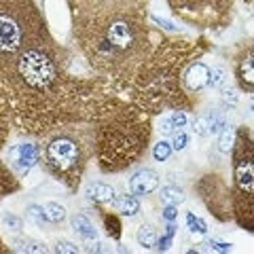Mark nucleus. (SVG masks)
Masks as SVG:
<instances>
[{
	"mask_svg": "<svg viewBox=\"0 0 254 254\" xmlns=\"http://www.w3.org/2000/svg\"><path fill=\"white\" fill-rule=\"evenodd\" d=\"M62 49L49 30L30 43L0 74V100L9 110L13 127L26 133H45L70 119L81 121L100 102L93 83L72 81ZM102 117L98 110H93Z\"/></svg>",
	"mask_w": 254,
	"mask_h": 254,
	"instance_id": "obj_1",
	"label": "nucleus"
},
{
	"mask_svg": "<svg viewBox=\"0 0 254 254\" xmlns=\"http://www.w3.org/2000/svg\"><path fill=\"white\" fill-rule=\"evenodd\" d=\"M74 32L91 66L117 81L129 83L148 60L146 17L138 9L74 15Z\"/></svg>",
	"mask_w": 254,
	"mask_h": 254,
	"instance_id": "obj_2",
	"label": "nucleus"
},
{
	"mask_svg": "<svg viewBox=\"0 0 254 254\" xmlns=\"http://www.w3.org/2000/svg\"><path fill=\"white\" fill-rule=\"evenodd\" d=\"M148 121L131 108L106 110L95 136L98 161L102 172H119L131 165L146 148Z\"/></svg>",
	"mask_w": 254,
	"mask_h": 254,
	"instance_id": "obj_3",
	"label": "nucleus"
},
{
	"mask_svg": "<svg viewBox=\"0 0 254 254\" xmlns=\"http://www.w3.org/2000/svg\"><path fill=\"white\" fill-rule=\"evenodd\" d=\"M45 32V19L34 0H0V74Z\"/></svg>",
	"mask_w": 254,
	"mask_h": 254,
	"instance_id": "obj_4",
	"label": "nucleus"
},
{
	"mask_svg": "<svg viewBox=\"0 0 254 254\" xmlns=\"http://www.w3.org/2000/svg\"><path fill=\"white\" fill-rule=\"evenodd\" d=\"M89 153V133L83 129H62L47 140L43 161L55 178L74 189L78 187V180H81Z\"/></svg>",
	"mask_w": 254,
	"mask_h": 254,
	"instance_id": "obj_5",
	"label": "nucleus"
},
{
	"mask_svg": "<svg viewBox=\"0 0 254 254\" xmlns=\"http://www.w3.org/2000/svg\"><path fill=\"white\" fill-rule=\"evenodd\" d=\"M233 0H168L170 9L187 23L212 28L225 19Z\"/></svg>",
	"mask_w": 254,
	"mask_h": 254,
	"instance_id": "obj_6",
	"label": "nucleus"
},
{
	"mask_svg": "<svg viewBox=\"0 0 254 254\" xmlns=\"http://www.w3.org/2000/svg\"><path fill=\"white\" fill-rule=\"evenodd\" d=\"M235 150V199L237 212L246 214V210L254 208V146L252 142L242 136Z\"/></svg>",
	"mask_w": 254,
	"mask_h": 254,
	"instance_id": "obj_7",
	"label": "nucleus"
},
{
	"mask_svg": "<svg viewBox=\"0 0 254 254\" xmlns=\"http://www.w3.org/2000/svg\"><path fill=\"white\" fill-rule=\"evenodd\" d=\"M74 9V15H93L106 11H121V9H142L144 0H68Z\"/></svg>",
	"mask_w": 254,
	"mask_h": 254,
	"instance_id": "obj_8",
	"label": "nucleus"
},
{
	"mask_svg": "<svg viewBox=\"0 0 254 254\" xmlns=\"http://www.w3.org/2000/svg\"><path fill=\"white\" fill-rule=\"evenodd\" d=\"M41 159V148L30 142L23 144H15L9 148V165L17 174H28Z\"/></svg>",
	"mask_w": 254,
	"mask_h": 254,
	"instance_id": "obj_9",
	"label": "nucleus"
},
{
	"mask_svg": "<svg viewBox=\"0 0 254 254\" xmlns=\"http://www.w3.org/2000/svg\"><path fill=\"white\" fill-rule=\"evenodd\" d=\"M129 189L133 195H150L159 189V174L150 168L138 170L129 178Z\"/></svg>",
	"mask_w": 254,
	"mask_h": 254,
	"instance_id": "obj_10",
	"label": "nucleus"
},
{
	"mask_svg": "<svg viewBox=\"0 0 254 254\" xmlns=\"http://www.w3.org/2000/svg\"><path fill=\"white\" fill-rule=\"evenodd\" d=\"M182 81H185V87L189 91H193V93L201 91L203 87L210 85V68L201 62L190 64L189 70L185 72V76H182Z\"/></svg>",
	"mask_w": 254,
	"mask_h": 254,
	"instance_id": "obj_11",
	"label": "nucleus"
},
{
	"mask_svg": "<svg viewBox=\"0 0 254 254\" xmlns=\"http://www.w3.org/2000/svg\"><path fill=\"white\" fill-rule=\"evenodd\" d=\"M85 195L95 203H108L115 199V189L110 185H104V182H93V185L87 187Z\"/></svg>",
	"mask_w": 254,
	"mask_h": 254,
	"instance_id": "obj_12",
	"label": "nucleus"
},
{
	"mask_svg": "<svg viewBox=\"0 0 254 254\" xmlns=\"http://www.w3.org/2000/svg\"><path fill=\"white\" fill-rule=\"evenodd\" d=\"M72 229L83 240H95V237H98V229H95L93 220L87 216V214H76V216H72Z\"/></svg>",
	"mask_w": 254,
	"mask_h": 254,
	"instance_id": "obj_13",
	"label": "nucleus"
},
{
	"mask_svg": "<svg viewBox=\"0 0 254 254\" xmlns=\"http://www.w3.org/2000/svg\"><path fill=\"white\" fill-rule=\"evenodd\" d=\"M237 74H240L244 85L254 87V51L246 53L240 60V64H237Z\"/></svg>",
	"mask_w": 254,
	"mask_h": 254,
	"instance_id": "obj_14",
	"label": "nucleus"
},
{
	"mask_svg": "<svg viewBox=\"0 0 254 254\" xmlns=\"http://www.w3.org/2000/svg\"><path fill=\"white\" fill-rule=\"evenodd\" d=\"M113 203H115L117 212L125 214V216H136L140 212V201L133 195H121V197H117V199H113Z\"/></svg>",
	"mask_w": 254,
	"mask_h": 254,
	"instance_id": "obj_15",
	"label": "nucleus"
},
{
	"mask_svg": "<svg viewBox=\"0 0 254 254\" xmlns=\"http://www.w3.org/2000/svg\"><path fill=\"white\" fill-rule=\"evenodd\" d=\"M187 125V115L185 113H172V115H168L161 121V129L165 131V133H176V131H180L182 127Z\"/></svg>",
	"mask_w": 254,
	"mask_h": 254,
	"instance_id": "obj_16",
	"label": "nucleus"
},
{
	"mask_svg": "<svg viewBox=\"0 0 254 254\" xmlns=\"http://www.w3.org/2000/svg\"><path fill=\"white\" fill-rule=\"evenodd\" d=\"M15 189H17V180H15V176L11 174V170L6 168L2 161H0V197L13 193Z\"/></svg>",
	"mask_w": 254,
	"mask_h": 254,
	"instance_id": "obj_17",
	"label": "nucleus"
},
{
	"mask_svg": "<svg viewBox=\"0 0 254 254\" xmlns=\"http://www.w3.org/2000/svg\"><path fill=\"white\" fill-rule=\"evenodd\" d=\"M161 201L165 205H178L185 201V190H182L180 187L176 185H168L161 189Z\"/></svg>",
	"mask_w": 254,
	"mask_h": 254,
	"instance_id": "obj_18",
	"label": "nucleus"
},
{
	"mask_svg": "<svg viewBox=\"0 0 254 254\" xmlns=\"http://www.w3.org/2000/svg\"><path fill=\"white\" fill-rule=\"evenodd\" d=\"M11 127H13V123H11L9 110H6L4 102L0 100V150L4 148V142H6V138H9V133H11Z\"/></svg>",
	"mask_w": 254,
	"mask_h": 254,
	"instance_id": "obj_19",
	"label": "nucleus"
},
{
	"mask_svg": "<svg viewBox=\"0 0 254 254\" xmlns=\"http://www.w3.org/2000/svg\"><path fill=\"white\" fill-rule=\"evenodd\" d=\"M138 244L142 246V248H153V246L157 244V229L153 225H142L138 229Z\"/></svg>",
	"mask_w": 254,
	"mask_h": 254,
	"instance_id": "obj_20",
	"label": "nucleus"
},
{
	"mask_svg": "<svg viewBox=\"0 0 254 254\" xmlns=\"http://www.w3.org/2000/svg\"><path fill=\"white\" fill-rule=\"evenodd\" d=\"M220 100L227 108L237 106V102H240V91H237V87L231 83H225L220 87Z\"/></svg>",
	"mask_w": 254,
	"mask_h": 254,
	"instance_id": "obj_21",
	"label": "nucleus"
},
{
	"mask_svg": "<svg viewBox=\"0 0 254 254\" xmlns=\"http://www.w3.org/2000/svg\"><path fill=\"white\" fill-rule=\"evenodd\" d=\"M43 210H45V218L49 225H60V222L66 218V210H64L60 203H47Z\"/></svg>",
	"mask_w": 254,
	"mask_h": 254,
	"instance_id": "obj_22",
	"label": "nucleus"
},
{
	"mask_svg": "<svg viewBox=\"0 0 254 254\" xmlns=\"http://www.w3.org/2000/svg\"><path fill=\"white\" fill-rule=\"evenodd\" d=\"M208 117V127H210V133H220L222 129H225V115L220 113V110H212L210 115H205Z\"/></svg>",
	"mask_w": 254,
	"mask_h": 254,
	"instance_id": "obj_23",
	"label": "nucleus"
},
{
	"mask_svg": "<svg viewBox=\"0 0 254 254\" xmlns=\"http://www.w3.org/2000/svg\"><path fill=\"white\" fill-rule=\"evenodd\" d=\"M15 250H26V252H47V246L41 244V242H34L30 240V237H26V240H15L13 242Z\"/></svg>",
	"mask_w": 254,
	"mask_h": 254,
	"instance_id": "obj_24",
	"label": "nucleus"
},
{
	"mask_svg": "<svg viewBox=\"0 0 254 254\" xmlns=\"http://www.w3.org/2000/svg\"><path fill=\"white\" fill-rule=\"evenodd\" d=\"M233 142H235L233 127H231V125H225V129L220 131V140H218V148H220V153H229V150L233 148Z\"/></svg>",
	"mask_w": 254,
	"mask_h": 254,
	"instance_id": "obj_25",
	"label": "nucleus"
},
{
	"mask_svg": "<svg viewBox=\"0 0 254 254\" xmlns=\"http://www.w3.org/2000/svg\"><path fill=\"white\" fill-rule=\"evenodd\" d=\"M225 83H229V76H227L225 70H222V68H212L210 70V85L218 87V89H220Z\"/></svg>",
	"mask_w": 254,
	"mask_h": 254,
	"instance_id": "obj_26",
	"label": "nucleus"
},
{
	"mask_svg": "<svg viewBox=\"0 0 254 254\" xmlns=\"http://www.w3.org/2000/svg\"><path fill=\"white\" fill-rule=\"evenodd\" d=\"M172 144L170 142H159V144L155 146V150H153V157H155V161H165V159L170 157V153H172Z\"/></svg>",
	"mask_w": 254,
	"mask_h": 254,
	"instance_id": "obj_27",
	"label": "nucleus"
},
{
	"mask_svg": "<svg viewBox=\"0 0 254 254\" xmlns=\"http://www.w3.org/2000/svg\"><path fill=\"white\" fill-rule=\"evenodd\" d=\"M28 216H30V220H34L38 227H43L45 222H47V218H45V210L41 208V205H30V208H28Z\"/></svg>",
	"mask_w": 254,
	"mask_h": 254,
	"instance_id": "obj_28",
	"label": "nucleus"
},
{
	"mask_svg": "<svg viewBox=\"0 0 254 254\" xmlns=\"http://www.w3.org/2000/svg\"><path fill=\"white\" fill-rule=\"evenodd\" d=\"M187 222H189V229H190V231H193V233H205V231H208V227H205V222L203 220H199V218H197V216H193V214H187Z\"/></svg>",
	"mask_w": 254,
	"mask_h": 254,
	"instance_id": "obj_29",
	"label": "nucleus"
},
{
	"mask_svg": "<svg viewBox=\"0 0 254 254\" xmlns=\"http://www.w3.org/2000/svg\"><path fill=\"white\" fill-rule=\"evenodd\" d=\"M193 131L197 136H208L210 133V127H208V117H197L193 121Z\"/></svg>",
	"mask_w": 254,
	"mask_h": 254,
	"instance_id": "obj_30",
	"label": "nucleus"
},
{
	"mask_svg": "<svg viewBox=\"0 0 254 254\" xmlns=\"http://www.w3.org/2000/svg\"><path fill=\"white\" fill-rule=\"evenodd\" d=\"M2 222H4V227H9V229H11V231H19V229H21V218L13 216V214H4V216H2Z\"/></svg>",
	"mask_w": 254,
	"mask_h": 254,
	"instance_id": "obj_31",
	"label": "nucleus"
},
{
	"mask_svg": "<svg viewBox=\"0 0 254 254\" xmlns=\"http://www.w3.org/2000/svg\"><path fill=\"white\" fill-rule=\"evenodd\" d=\"M55 250H58V252H81V250H78V246H76V244L68 242V240H62V242L55 244Z\"/></svg>",
	"mask_w": 254,
	"mask_h": 254,
	"instance_id": "obj_32",
	"label": "nucleus"
},
{
	"mask_svg": "<svg viewBox=\"0 0 254 254\" xmlns=\"http://www.w3.org/2000/svg\"><path fill=\"white\" fill-rule=\"evenodd\" d=\"M187 142H189V138L185 136V133L176 131V133H174V142H172V148H174V150H182V148L187 146Z\"/></svg>",
	"mask_w": 254,
	"mask_h": 254,
	"instance_id": "obj_33",
	"label": "nucleus"
},
{
	"mask_svg": "<svg viewBox=\"0 0 254 254\" xmlns=\"http://www.w3.org/2000/svg\"><path fill=\"white\" fill-rule=\"evenodd\" d=\"M153 21H155V23H159V26H163L165 30H176V26H174L172 21H168V19H161V17H153Z\"/></svg>",
	"mask_w": 254,
	"mask_h": 254,
	"instance_id": "obj_34",
	"label": "nucleus"
},
{
	"mask_svg": "<svg viewBox=\"0 0 254 254\" xmlns=\"http://www.w3.org/2000/svg\"><path fill=\"white\" fill-rule=\"evenodd\" d=\"M174 216H176V210H174V205H168V210H165V218L172 220Z\"/></svg>",
	"mask_w": 254,
	"mask_h": 254,
	"instance_id": "obj_35",
	"label": "nucleus"
},
{
	"mask_svg": "<svg viewBox=\"0 0 254 254\" xmlns=\"http://www.w3.org/2000/svg\"><path fill=\"white\" fill-rule=\"evenodd\" d=\"M0 246H2V242H0ZM0 250H2V248H0Z\"/></svg>",
	"mask_w": 254,
	"mask_h": 254,
	"instance_id": "obj_36",
	"label": "nucleus"
},
{
	"mask_svg": "<svg viewBox=\"0 0 254 254\" xmlns=\"http://www.w3.org/2000/svg\"><path fill=\"white\" fill-rule=\"evenodd\" d=\"M252 108H254V106H252Z\"/></svg>",
	"mask_w": 254,
	"mask_h": 254,
	"instance_id": "obj_37",
	"label": "nucleus"
}]
</instances>
